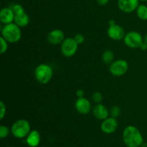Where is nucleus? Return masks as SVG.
I'll return each mask as SVG.
<instances>
[{"instance_id": "obj_26", "label": "nucleus", "mask_w": 147, "mask_h": 147, "mask_svg": "<svg viewBox=\"0 0 147 147\" xmlns=\"http://www.w3.org/2000/svg\"><path fill=\"white\" fill-rule=\"evenodd\" d=\"M76 96L78 98H83L85 96V92L84 90H82V89H78V90L76 91Z\"/></svg>"}, {"instance_id": "obj_15", "label": "nucleus", "mask_w": 147, "mask_h": 147, "mask_svg": "<svg viewBox=\"0 0 147 147\" xmlns=\"http://www.w3.org/2000/svg\"><path fill=\"white\" fill-rule=\"evenodd\" d=\"M40 140H41L40 134L37 130L31 131L28 136L26 137V142L30 147L38 146L40 143Z\"/></svg>"}, {"instance_id": "obj_14", "label": "nucleus", "mask_w": 147, "mask_h": 147, "mask_svg": "<svg viewBox=\"0 0 147 147\" xmlns=\"http://www.w3.org/2000/svg\"><path fill=\"white\" fill-rule=\"evenodd\" d=\"M0 21L4 24H10L14 21V13L12 8L5 7L1 9L0 11Z\"/></svg>"}, {"instance_id": "obj_16", "label": "nucleus", "mask_w": 147, "mask_h": 147, "mask_svg": "<svg viewBox=\"0 0 147 147\" xmlns=\"http://www.w3.org/2000/svg\"><path fill=\"white\" fill-rule=\"evenodd\" d=\"M14 22L17 24L19 27H24L28 25L30 22V17L27 13L24 12L23 14L14 16Z\"/></svg>"}, {"instance_id": "obj_17", "label": "nucleus", "mask_w": 147, "mask_h": 147, "mask_svg": "<svg viewBox=\"0 0 147 147\" xmlns=\"http://www.w3.org/2000/svg\"><path fill=\"white\" fill-rule=\"evenodd\" d=\"M136 15L140 20H147V6L144 4H139L136 10Z\"/></svg>"}, {"instance_id": "obj_5", "label": "nucleus", "mask_w": 147, "mask_h": 147, "mask_svg": "<svg viewBox=\"0 0 147 147\" xmlns=\"http://www.w3.org/2000/svg\"><path fill=\"white\" fill-rule=\"evenodd\" d=\"M79 45L76 42L73 37H67L62 42L60 50L65 57H70L74 55L77 52Z\"/></svg>"}, {"instance_id": "obj_19", "label": "nucleus", "mask_w": 147, "mask_h": 147, "mask_svg": "<svg viewBox=\"0 0 147 147\" xmlns=\"http://www.w3.org/2000/svg\"><path fill=\"white\" fill-rule=\"evenodd\" d=\"M8 49V42L3 37H0V53L4 54Z\"/></svg>"}, {"instance_id": "obj_30", "label": "nucleus", "mask_w": 147, "mask_h": 147, "mask_svg": "<svg viewBox=\"0 0 147 147\" xmlns=\"http://www.w3.org/2000/svg\"><path fill=\"white\" fill-rule=\"evenodd\" d=\"M140 147H147V143H144H144L141 145Z\"/></svg>"}, {"instance_id": "obj_9", "label": "nucleus", "mask_w": 147, "mask_h": 147, "mask_svg": "<svg viewBox=\"0 0 147 147\" xmlns=\"http://www.w3.org/2000/svg\"><path fill=\"white\" fill-rule=\"evenodd\" d=\"M119 123L116 118L109 117L103 121L100 125V129L102 131L106 134H111L114 133L117 129Z\"/></svg>"}, {"instance_id": "obj_6", "label": "nucleus", "mask_w": 147, "mask_h": 147, "mask_svg": "<svg viewBox=\"0 0 147 147\" xmlns=\"http://www.w3.org/2000/svg\"><path fill=\"white\" fill-rule=\"evenodd\" d=\"M123 42L124 44L130 48H138L144 42V38L138 32L131 31L125 34Z\"/></svg>"}, {"instance_id": "obj_4", "label": "nucleus", "mask_w": 147, "mask_h": 147, "mask_svg": "<svg viewBox=\"0 0 147 147\" xmlns=\"http://www.w3.org/2000/svg\"><path fill=\"white\" fill-rule=\"evenodd\" d=\"M34 76L39 83L41 84H47L53 78V68L47 64H40L36 67Z\"/></svg>"}, {"instance_id": "obj_27", "label": "nucleus", "mask_w": 147, "mask_h": 147, "mask_svg": "<svg viewBox=\"0 0 147 147\" xmlns=\"http://www.w3.org/2000/svg\"><path fill=\"white\" fill-rule=\"evenodd\" d=\"M139 48H140L142 50H143V51H146V50H147V43L144 41L141 44Z\"/></svg>"}, {"instance_id": "obj_25", "label": "nucleus", "mask_w": 147, "mask_h": 147, "mask_svg": "<svg viewBox=\"0 0 147 147\" xmlns=\"http://www.w3.org/2000/svg\"><path fill=\"white\" fill-rule=\"evenodd\" d=\"M73 38L75 39V40L76 41V42H77L78 45H81L82 43L84 42V41H85V37L82 34H76Z\"/></svg>"}, {"instance_id": "obj_31", "label": "nucleus", "mask_w": 147, "mask_h": 147, "mask_svg": "<svg viewBox=\"0 0 147 147\" xmlns=\"http://www.w3.org/2000/svg\"><path fill=\"white\" fill-rule=\"evenodd\" d=\"M144 41L145 42L147 43V34H146V35H145L144 38Z\"/></svg>"}, {"instance_id": "obj_28", "label": "nucleus", "mask_w": 147, "mask_h": 147, "mask_svg": "<svg viewBox=\"0 0 147 147\" xmlns=\"http://www.w3.org/2000/svg\"><path fill=\"white\" fill-rule=\"evenodd\" d=\"M96 1L98 3V4H100V5L101 6H104L106 5V4L109 3V0H96Z\"/></svg>"}, {"instance_id": "obj_18", "label": "nucleus", "mask_w": 147, "mask_h": 147, "mask_svg": "<svg viewBox=\"0 0 147 147\" xmlns=\"http://www.w3.org/2000/svg\"><path fill=\"white\" fill-rule=\"evenodd\" d=\"M114 59V53L110 50H106L102 54V60L106 64H111Z\"/></svg>"}, {"instance_id": "obj_21", "label": "nucleus", "mask_w": 147, "mask_h": 147, "mask_svg": "<svg viewBox=\"0 0 147 147\" xmlns=\"http://www.w3.org/2000/svg\"><path fill=\"white\" fill-rule=\"evenodd\" d=\"M9 129H8V127L1 125L0 126V138L5 139L9 136Z\"/></svg>"}, {"instance_id": "obj_23", "label": "nucleus", "mask_w": 147, "mask_h": 147, "mask_svg": "<svg viewBox=\"0 0 147 147\" xmlns=\"http://www.w3.org/2000/svg\"><path fill=\"white\" fill-rule=\"evenodd\" d=\"M111 115L112 117L113 118H117L120 116L121 114V109L120 107L118 106H114L111 108Z\"/></svg>"}, {"instance_id": "obj_2", "label": "nucleus", "mask_w": 147, "mask_h": 147, "mask_svg": "<svg viewBox=\"0 0 147 147\" xmlns=\"http://www.w3.org/2000/svg\"><path fill=\"white\" fill-rule=\"evenodd\" d=\"M1 37H4L9 43L17 42L20 41L22 37L20 27L14 22L4 24L1 30Z\"/></svg>"}, {"instance_id": "obj_32", "label": "nucleus", "mask_w": 147, "mask_h": 147, "mask_svg": "<svg viewBox=\"0 0 147 147\" xmlns=\"http://www.w3.org/2000/svg\"><path fill=\"white\" fill-rule=\"evenodd\" d=\"M139 1H147V0H139Z\"/></svg>"}, {"instance_id": "obj_1", "label": "nucleus", "mask_w": 147, "mask_h": 147, "mask_svg": "<svg viewBox=\"0 0 147 147\" xmlns=\"http://www.w3.org/2000/svg\"><path fill=\"white\" fill-rule=\"evenodd\" d=\"M123 140L127 147H140L144 137L140 131L134 126H128L123 132Z\"/></svg>"}, {"instance_id": "obj_29", "label": "nucleus", "mask_w": 147, "mask_h": 147, "mask_svg": "<svg viewBox=\"0 0 147 147\" xmlns=\"http://www.w3.org/2000/svg\"><path fill=\"white\" fill-rule=\"evenodd\" d=\"M114 24H116V22H115L114 20H109V26L114 25Z\"/></svg>"}, {"instance_id": "obj_7", "label": "nucleus", "mask_w": 147, "mask_h": 147, "mask_svg": "<svg viewBox=\"0 0 147 147\" xmlns=\"http://www.w3.org/2000/svg\"><path fill=\"white\" fill-rule=\"evenodd\" d=\"M129 70V63L125 60H117L111 64L109 70L113 76L120 77L127 73Z\"/></svg>"}, {"instance_id": "obj_24", "label": "nucleus", "mask_w": 147, "mask_h": 147, "mask_svg": "<svg viewBox=\"0 0 147 147\" xmlns=\"http://www.w3.org/2000/svg\"><path fill=\"white\" fill-rule=\"evenodd\" d=\"M6 111H7V108L6 105L3 101L0 102V120H3L6 115Z\"/></svg>"}, {"instance_id": "obj_22", "label": "nucleus", "mask_w": 147, "mask_h": 147, "mask_svg": "<svg viewBox=\"0 0 147 147\" xmlns=\"http://www.w3.org/2000/svg\"><path fill=\"white\" fill-rule=\"evenodd\" d=\"M92 98H93V101L98 104V103H101L103 99V97L101 93H100V92H95L92 95Z\"/></svg>"}, {"instance_id": "obj_3", "label": "nucleus", "mask_w": 147, "mask_h": 147, "mask_svg": "<svg viewBox=\"0 0 147 147\" xmlns=\"http://www.w3.org/2000/svg\"><path fill=\"white\" fill-rule=\"evenodd\" d=\"M11 131L13 136L17 139L27 137L31 131L30 123L26 119H19L12 124Z\"/></svg>"}, {"instance_id": "obj_11", "label": "nucleus", "mask_w": 147, "mask_h": 147, "mask_svg": "<svg viewBox=\"0 0 147 147\" xmlns=\"http://www.w3.org/2000/svg\"><path fill=\"white\" fill-rule=\"evenodd\" d=\"M76 111L83 115L88 114L91 111V103L88 99L86 98H78L75 103Z\"/></svg>"}, {"instance_id": "obj_8", "label": "nucleus", "mask_w": 147, "mask_h": 147, "mask_svg": "<svg viewBox=\"0 0 147 147\" xmlns=\"http://www.w3.org/2000/svg\"><path fill=\"white\" fill-rule=\"evenodd\" d=\"M139 5V0H118L119 9L125 13H131L136 11Z\"/></svg>"}, {"instance_id": "obj_12", "label": "nucleus", "mask_w": 147, "mask_h": 147, "mask_svg": "<svg viewBox=\"0 0 147 147\" xmlns=\"http://www.w3.org/2000/svg\"><path fill=\"white\" fill-rule=\"evenodd\" d=\"M65 34L61 30L55 29L52 30L47 35V40L49 42L53 45L62 44L65 40Z\"/></svg>"}, {"instance_id": "obj_10", "label": "nucleus", "mask_w": 147, "mask_h": 147, "mask_svg": "<svg viewBox=\"0 0 147 147\" xmlns=\"http://www.w3.org/2000/svg\"><path fill=\"white\" fill-rule=\"evenodd\" d=\"M108 36L110 37L111 40L115 41H119V40H123L125 37L124 30L121 26L116 24L114 25L109 26L107 30Z\"/></svg>"}, {"instance_id": "obj_20", "label": "nucleus", "mask_w": 147, "mask_h": 147, "mask_svg": "<svg viewBox=\"0 0 147 147\" xmlns=\"http://www.w3.org/2000/svg\"><path fill=\"white\" fill-rule=\"evenodd\" d=\"M12 9L14 13V16L19 15V14H23V13L25 12L24 7H23L21 4H14V5L12 7Z\"/></svg>"}, {"instance_id": "obj_13", "label": "nucleus", "mask_w": 147, "mask_h": 147, "mask_svg": "<svg viewBox=\"0 0 147 147\" xmlns=\"http://www.w3.org/2000/svg\"><path fill=\"white\" fill-rule=\"evenodd\" d=\"M93 113L95 117L100 121H103L109 118V111L106 106L102 103H98L93 109Z\"/></svg>"}, {"instance_id": "obj_33", "label": "nucleus", "mask_w": 147, "mask_h": 147, "mask_svg": "<svg viewBox=\"0 0 147 147\" xmlns=\"http://www.w3.org/2000/svg\"><path fill=\"white\" fill-rule=\"evenodd\" d=\"M9 147H12V146H9Z\"/></svg>"}]
</instances>
